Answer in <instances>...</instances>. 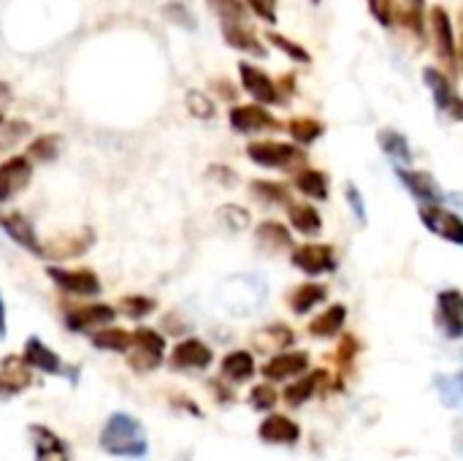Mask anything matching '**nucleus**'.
<instances>
[{"label": "nucleus", "mask_w": 463, "mask_h": 461, "mask_svg": "<svg viewBox=\"0 0 463 461\" xmlns=\"http://www.w3.org/2000/svg\"><path fill=\"white\" fill-rule=\"evenodd\" d=\"M22 359L27 361V367L33 372H43V375H65V364L62 359L41 340V337H27Z\"/></svg>", "instance_id": "obj_24"}, {"label": "nucleus", "mask_w": 463, "mask_h": 461, "mask_svg": "<svg viewBox=\"0 0 463 461\" xmlns=\"http://www.w3.org/2000/svg\"><path fill=\"white\" fill-rule=\"evenodd\" d=\"M293 345H296V331L288 323H269V326H263V329H258L252 334V348L258 353H266V356L285 353Z\"/></svg>", "instance_id": "obj_23"}, {"label": "nucleus", "mask_w": 463, "mask_h": 461, "mask_svg": "<svg viewBox=\"0 0 463 461\" xmlns=\"http://www.w3.org/2000/svg\"><path fill=\"white\" fill-rule=\"evenodd\" d=\"M366 3H369L372 16H374L380 24L391 27V24L396 22V5H399V0H366Z\"/></svg>", "instance_id": "obj_45"}, {"label": "nucleus", "mask_w": 463, "mask_h": 461, "mask_svg": "<svg viewBox=\"0 0 463 461\" xmlns=\"http://www.w3.org/2000/svg\"><path fill=\"white\" fill-rule=\"evenodd\" d=\"M328 386V372L326 370H309L307 375H301L298 380H293L285 391H282V402L290 408H304L307 402H312L317 394H323Z\"/></svg>", "instance_id": "obj_21"}, {"label": "nucleus", "mask_w": 463, "mask_h": 461, "mask_svg": "<svg viewBox=\"0 0 463 461\" xmlns=\"http://www.w3.org/2000/svg\"><path fill=\"white\" fill-rule=\"evenodd\" d=\"M288 223L293 231H298L307 239H315L323 234V215L315 209V204H298L293 201L288 206Z\"/></svg>", "instance_id": "obj_31"}, {"label": "nucleus", "mask_w": 463, "mask_h": 461, "mask_svg": "<svg viewBox=\"0 0 463 461\" xmlns=\"http://www.w3.org/2000/svg\"><path fill=\"white\" fill-rule=\"evenodd\" d=\"M247 158L260 166V168H271V171H298L307 166V152L298 144H288V141H274V139H260V141H250L247 144Z\"/></svg>", "instance_id": "obj_2"}, {"label": "nucleus", "mask_w": 463, "mask_h": 461, "mask_svg": "<svg viewBox=\"0 0 463 461\" xmlns=\"http://www.w3.org/2000/svg\"><path fill=\"white\" fill-rule=\"evenodd\" d=\"M155 307H157V302H155V299H149V296H141V293L125 296V299L119 302V312H122V315H128L130 321H144L146 315H152V312H155Z\"/></svg>", "instance_id": "obj_40"}, {"label": "nucleus", "mask_w": 463, "mask_h": 461, "mask_svg": "<svg viewBox=\"0 0 463 461\" xmlns=\"http://www.w3.org/2000/svg\"><path fill=\"white\" fill-rule=\"evenodd\" d=\"M92 245H95V231L90 226H81V228L71 231V234H62V236H54V239L43 242V258L57 266L62 261L81 258Z\"/></svg>", "instance_id": "obj_9"}, {"label": "nucleus", "mask_w": 463, "mask_h": 461, "mask_svg": "<svg viewBox=\"0 0 463 461\" xmlns=\"http://www.w3.org/2000/svg\"><path fill=\"white\" fill-rule=\"evenodd\" d=\"M345 198H347V204H350V212H353V217H355L361 226H366V223H369V212H366V204H364V196H361V190H358L353 182H347V185H345Z\"/></svg>", "instance_id": "obj_44"}, {"label": "nucleus", "mask_w": 463, "mask_h": 461, "mask_svg": "<svg viewBox=\"0 0 463 461\" xmlns=\"http://www.w3.org/2000/svg\"><path fill=\"white\" fill-rule=\"evenodd\" d=\"M60 147H62V139L57 133H43V136H38V139L30 141L24 158L30 163H52L60 155Z\"/></svg>", "instance_id": "obj_37"}, {"label": "nucleus", "mask_w": 463, "mask_h": 461, "mask_svg": "<svg viewBox=\"0 0 463 461\" xmlns=\"http://www.w3.org/2000/svg\"><path fill=\"white\" fill-rule=\"evenodd\" d=\"M90 342H92L95 351H103V353H128L130 331L128 329H119V326H106V329L95 331L90 337Z\"/></svg>", "instance_id": "obj_34"}, {"label": "nucleus", "mask_w": 463, "mask_h": 461, "mask_svg": "<svg viewBox=\"0 0 463 461\" xmlns=\"http://www.w3.org/2000/svg\"><path fill=\"white\" fill-rule=\"evenodd\" d=\"M255 242L266 255H279L285 250H293V234L279 220H263L255 228Z\"/></svg>", "instance_id": "obj_26"}, {"label": "nucleus", "mask_w": 463, "mask_h": 461, "mask_svg": "<svg viewBox=\"0 0 463 461\" xmlns=\"http://www.w3.org/2000/svg\"><path fill=\"white\" fill-rule=\"evenodd\" d=\"M288 133L293 136V141L304 149L309 144H315L323 133H326V125L315 117H293L288 122Z\"/></svg>", "instance_id": "obj_35"}, {"label": "nucleus", "mask_w": 463, "mask_h": 461, "mask_svg": "<svg viewBox=\"0 0 463 461\" xmlns=\"http://www.w3.org/2000/svg\"><path fill=\"white\" fill-rule=\"evenodd\" d=\"M312 367V359L307 351H285V353H277L271 356L263 367H260V375L266 383H288V380H298L301 375H307Z\"/></svg>", "instance_id": "obj_11"}, {"label": "nucleus", "mask_w": 463, "mask_h": 461, "mask_svg": "<svg viewBox=\"0 0 463 461\" xmlns=\"http://www.w3.org/2000/svg\"><path fill=\"white\" fill-rule=\"evenodd\" d=\"M212 364H214V351L198 337L182 340L179 345H174L168 356V367L176 372H206Z\"/></svg>", "instance_id": "obj_12"}, {"label": "nucleus", "mask_w": 463, "mask_h": 461, "mask_svg": "<svg viewBox=\"0 0 463 461\" xmlns=\"http://www.w3.org/2000/svg\"><path fill=\"white\" fill-rule=\"evenodd\" d=\"M293 185L301 196L315 198V201H328V196H331V179L320 168H309V166L298 168L293 174Z\"/></svg>", "instance_id": "obj_30"}, {"label": "nucleus", "mask_w": 463, "mask_h": 461, "mask_svg": "<svg viewBox=\"0 0 463 461\" xmlns=\"http://www.w3.org/2000/svg\"><path fill=\"white\" fill-rule=\"evenodd\" d=\"M165 351H168L165 337L149 326H141V329L130 331V345H128L125 359L136 375H149L165 361Z\"/></svg>", "instance_id": "obj_3"}, {"label": "nucleus", "mask_w": 463, "mask_h": 461, "mask_svg": "<svg viewBox=\"0 0 463 461\" xmlns=\"http://www.w3.org/2000/svg\"><path fill=\"white\" fill-rule=\"evenodd\" d=\"M396 22L418 41H426V0H402L396 5Z\"/></svg>", "instance_id": "obj_32"}, {"label": "nucleus", "mask_w": 463, "mask_h": 461, "mask_svg": "<svg viewBox=\"0 0 463 461\" xmlns=\"http://www.w3.org/2000/svg\"><path fill=\"white\" fill-rule=\"evenodd\" d=\"M33 386V370L16 353L0 361V399H14Z\"/></svg>", "instance_id": "obj_19"}, {"label": "nucleus", "mask_w": 463, "mask_h": 461, "mask_svg": "<svg viewBox=\"0 0 463 461\" xmlns=\"http://www.w3.org/2000/svg\"><path fill=\"white\" fill-rule=\"evenodd\" d=\"M290 264L307 277H326L339 269V255L334 245L326 242H304L290 250Z\"/></svg>", "instance_id": "obj_5"}, {"label": "nucleus", "mask_w": 463, "mask_h": 461, "mask_svg": "<svg viewBox=\"0 0 463 461\" xmlns=\"http://www.w3.org/2000/svg\"><path fill=\"white\" fill-rule=\"evenodd\" d=\"M184 103H187V109H190V114L193 117H198V120H212L214 117V101L206 95V92H201V90H190L187 95H184Z\"/></svg>", "instance_id": "obj_43"}, {"label": "nucleus", "mask_w": 463, "mask_h": 461, "mask_svg": "<svg viewBox=\"0 0 463 461\" xmlns=\"http://www.w3.org/2000/svg\"><path fill=\"white\" fill-rule=\"evenodd\" d=\"M420 223L442 242H450L456 247H463V217L458 212L442 206H420Z\"/></svg>", "instance_id": "obj_13"}, {"label": "nucleus", "mask_w": 463, "mask_h": 461, "mask_svg": "<svg viewBox=\"0 0 463 461\" xmlns=\"http://www.w3.org/2000/svg\"><path fill=\"white\" fill-rule=\"evenodd\" d=\"M206 3L217 14L220 24H241V22H247V5L241 0H206Z\"/></svg>", "instance_id": "obj_39"}, {"label": "nucleus", "mask_w": 463, "mask_h": 461, "mask_svg": "<svg viewBox=\"0 0 463 461\" xmlns=\"http://www.w3.org/2000/svg\"><path fill=\"white\" fill-rule=\"evenodd\" d=\"M380 147L385 149V155L391 160L399 163V168H407L412 163V147H410L407 136H402L396 130H383L380 133Z\"/></svg>", "instance_id": "obj_36"}, {"label": "nucleus", "mask_w": 463, "mask_h": 461, "mask_svg": "<svg viewBox=\"0 0 463 461\" xmlns=\"http://www.w3.org/2000/svg\"><path fill=\"white\" fill-rule=\"evenodd\" d=\"M209 177H212V179H217V182H220V185H225V187L239 185L236 171H233V168H228V166H212V168H209Z\"/></svg>", "instance_id": "obj_48"}, {"label": "nucleus", "mask_w": 463, "mask_h": 461, "mask_svg": "<svg viewBox=\"0 0 463 461\" xmlns=\"http://www.w3.org/2000/svg\"><path fill=\"white\" fill-rule=\"evenodd\" d=\"M250 193L260 201V204H269V206H290V187L282 185V182H274V179H255L250 182Z\"/></svg>", "instance_id": "obj_33"}, {"label": "nucleus", "mask_w": 463, "mask_h": 461, "mask_svg": "<svg viewBox=\"0 0 463 461\" xmlns=\"http://www.w3.org/2000/svg\"><path fill=\"white\" fill-rule=\"evenodd\" d=\"M431 38H434V49H437V60H439V71H445L450 79L458 73V41L453 33V22L450 14L442 5L431 8Z\"/></svg>", "instance_id": "obj_6"}, {"label": "nucleus", "mask_w": 463, "mask_h": 461, "mask_svg": "<svg viewBox=\"0 0 463 461\" xmlns=\"http://www.w3.org/2000/svg\"><path fill=\"white\" fill-rule=\"evenodd\" d=\"M98 446L114 459H144L149 454V437L144 424L130 413H111L100 429Z\"/></svg>", "instance_id": "obj_1"}, {"label": "nucleus", "mask_w": 463, "mask_h": 461, "mask_svg": "<svg viewBox=\"0 0 463 461\" xmlns=\"http://www.w3.org/2000/svg\"><path fill=\"white\" fill-rule=\"evenodd\" d=\"M0 228L11 236L14 245H19L22 250H27L35 258H43V242L38 239V231L33 226V220L22 212H5L0 215Z\"/></svg>", "instance_id": "obj_16"}, {"label": "nucleus", "mask_w": 463, "mask_h": 461, "mask_svg": "<svg viewBox=\"0 0 463 461\" xmlns=\"http://www.w3.org/2000/svg\"><path fill=\"white\" fill-rule=\"evenodd\" d=\"M347 326V307L345 304H331L320 315L309 321V337L315 340H336Z\"/></svg>", "instance_id": "obj_27"}, {"label": "nucleus", "mask_w": 463, "mask_h": 461, "mask_svg": "<svg viewBox=\"0 0 463 461\" xmlns=\"http://www.w3.org/2000/svg\"><path fill=\"white\" fill-rule=\"evenodd\" d=\"M163 11H165V16H168V19H174V22H179V24H184V27H195V22H193V16L187 14V8H184V5H179V3H168Z\"/></svg>", "instance_id": "obj_47"}, {"label": "nucleus", "mask_w": 463, "mask_h": 461, "mask_svg": "<svg viewBox=\"0 0 463 461\" xmlns=\"http://www.w3.org/2000/svg\"><path fill=\"white\" fill-rule=\"evenodd\" d=\"M117 318V310L111 304L100 302H65L62 304V323L71 334H95L106 326H111Z\"/></svg>", "instance_id": "obj_4"}, {"label": "nucleus", "mask_w": 463, "mask_h": 461, "mask_svg": "<svg viewBox=\"0 0 463 461\" xmlns=\"http://www.w3.org/2000/svg\"><path fill=\"white\" fill-rule=\"evenodd\" d=\"M456 383H458V389H461V394H463V370L456 375Z\"/></svg>", "instance_id": "obj_52"}, {"label": "nucleus", "mask_w": 463, "mask_h": 461, "mask_svg": "<svg viewBox=\"0 0 463 461\" xmlns=\"http://www.w3.org/2000/svg\"><path fill=\"white\" fill-rule=\"evenodd\" d=\"M8 337V321H5V299L0 293V342Z\"/></svg>", "instance_id": "obj_50"}, {"label": "nucleus", "mask_w": 463, "mask_h": 461, "mask_svg": "<svg viewBox=\"0 0 463 461\" xmlns=\"http://www.w3.org/2000/svg\"><path fill=\"white\" fill-rule=\"evenodd\" d=\"M247 402H250V408L258 410V413H271L274 405L279 402V394H277V389H274L271 383H258V386L250 389Z\"/></svg>", "instance_id": "obj_41"}, {"label": "nucleus", "mask_w": 463, "mask_h": 461, "mask_svg": "<svg viewBox=\"0 0 463 461\" xmlns=\"http://www.w3.org/2000/svg\"><path fill=\"white\" fill-rule=\"evenodd\" d=\"M434 323L445 340L458 342L463 340V291L458 288H445L437 293L434 304Z\"/></svg>", "instance_id": "obj_8"}, {"label": "nucleus", "mask_w": 463, "mask_h": 461, "mask_svg": "<svg viewBox=\"0 0 463 461\" xmlns=\"http://www.w3.org/2000/svg\"><path fill=\"white\" fill-rule=\"evenodd\" d=\"M220 27H222L225 43L233 46L236 52H244V54H252V57H266V46L255 35V30L250 27V22H241V24H220Z\"/></svg>", "instance_id": "obj_29"}, {"label": "nucleus", "mask_w": 463, "mask_h": 461, "mask_svg": "<svg viewBox=\"0 0 463 461\" xmlns=\"http://www.w3.org/2000/svg\"><path fill=\"white\" fill-rule=\"evenodd\" d=\"M423 79H426L429 90L434 92L437 106H439L442 111H448L450 117H456V120H461L463 122V98L456 92L450 76H448L445 71H439V68H426V71H423Z\"/></svg>", "instance_id": "obj_20"}, {"label": "nucleus", "mask_w": 463, "mask_h": 461, "mask_svg": "<svg viewBox=\"0 0 463 461\" xmlns=\"http://www.w3.org/2000/svg\"><path fill=\"white\" fill-rule=\"evenodd\" d=\"M312 3H320V0H312Z\"/></svg>", "instance_id": "obj_54"}, {"label": "nucleus", "mask_w": 463, "mask_h": 461, "mask_svg": "<svg viewBox=\"0 0 463 461\" xmlns=\"http://www.w3.org/2000/svg\"><path fill=\"white\" fill-rule=\"evenodd\" d=\"M458 68L463 71V27H461V41H458Z\"/></svg>", "instance_id": "obj_51"}, {"label": "nucleus", "mask_w": 463, "mask_h": 461, "mask_svg": "<svg viewBox=\"0 0 463 461\" xmlns=\"http://www.w3.org/2000/svg\"><path fill=\"white\" fill-rule=\"evenodd\" d=\"M396 177L420 206H442L445 204V190L439 187V182L429 171H415V168H399L396 166Z\"/></svg>", "instance_id": "obj_15"}, {"label": "nucleus", "mask_w": 463, "mask_h": 461, "mask_svg": "<svg viewBox=\"0 0 463 461\" xmlns=\"http://www.w3.org/2000/svg\"><path fill=\"white\" fill-rule=\"evenodd\" d=\"M33 179V163L24 155H11L0 163V204L19 196Z\"/></svg>", "instance_id": "obj_17"}, {"label": "nucleus", "mask_w": 463, "mask_h": 461, "mask_svg": "<svg viewBox=\"0 0 463 461\" xmlns=\"http://www.w3.org/2000/svg\"><path fill=\"white\" fill-rule=\"evenodd\" d=\"M30 437H33V454L35 461H71V451L65 446V440L52 432L43 424H30Z\"/></svg>", "instance_id": "obj_22"}, {"label": "nucleus", "mask_w": 463, "mask_h": 461, "mask_svg": "<svg viewBox=\"0 0 463 461\" xmlns=\"http://www.w3.org/2000/svg\"><path fill=\"white\" fill-rule=\"evenodd\" d=\"M269 3H274V0H269Z\"/></svg>", "instance_id": "obj_55"}, {"label": "nucleus", "mask_w": 463, "mask_h": 461, "mask_svg": "<svg viewBox=\"0 0 463 461\" xmlns=\"http://www.w3.org/2000/svg\"><path fill=\"white\" fill-rule=\"evenodd\" d=\"M46 277L65 293L79 296V299H92L103 291L100 277L87 269V266H76V269H65V266H46Z\"/></svg>", "instance_id": "obj_7"}, {"label": "nucleus", "mask_w": 463, "mask_h": 461, "mask_svg": "<svg viewBox=\"0 0 463 461\" xmlns=\"http://www.w3.org/2000/svg\"><path fill=\"white\" fill-rule=\"evenodd\" d=\"M228 122L236 133L241 136H255V133H271V130H282V122L266 109V106H258V103H241V106H233L231 114H228Z\"/></svg>", "instance_id": "obj_10"}, {"label": "nucleus", "mask_w": 463, "mask_h": 461, "mask_svg": "<svg viewBox=\"0 0 463 461\" xmlns=\"http://www.w3.org/2000/svg\"><path fill=\"white\" fill-rule=\"evenodd\" d=\"M247 8H252L263 22H269V24H274L277 22V14H274V3H269V0H241Z\"/></svg>", "instance_id": "obj_46"}, {"label": "nucleus", "mask_w": 463, "mask_h": 461, "mask_svg": "<svg viewBox=\"0 0 463 461\" xmlns=\"http://www.w3.org/2000/svg\"><path fill=\"white\" fill-rule=\"evenodd\" d=\"M239 76H241V87L252 95V101L258 106H279V103H285V98L279 95L277 82L263 68L241 60L239 62Z\"/></svg>", "instance_id": "obj_14"}, {"label": "nucleus", "mask_w": 463, "mask_h": 461, "mask_svg": "<svg viewBox=\"0 0 463 461\" xmlns=\"http://www.w3.org/2000/svg\"><path fill=\"white\" fill-rule=\"evenodd\" d=\"M326 299H328V285L309 280V283H301L296 291H290L288 307H290L293 315H301V318H304V315H309L315 307H320Z\"/></svg>", "instance_id": "obj_28"}, {"label": "nucleus", "mask_w": 463, "mask_h": 461, "mask_svg": "<svg viewBox=\"0 0 463 461\" xmlns=\"http://www.w3.org/2000/svg\"><path fill=\"white\" fill-rule=\"evenodd\" d=\"M353 348H358L355 337H350V334H347V337H342V345H339V356H336V359H339V364H345V367H347V361H350V359H353V356L358 353V351H353Z\"/></svg>", "instance_id": "obj_49"}, {"label": "nucleus", "mask_w": 463, "mask_h": 461, "mask_svg": "<svg viewBox=\"0 0 463 461\" xmlns=\"http://www.w3.org/2000/svg\"><path fill=\"white\" fill-rule=\"evenodd\" d=\"M217 220L222 223V228H228L231 234H241L252 226V215L250 209L239 206V204H222L217 209Z\"/></svg>", "instance_id": "obj_38"}, {"label": "nucleus", "mask_w": 463, "mask_h": 461, "mask_svg": "<svg viewBox=\"0 0 463 461\" xmlns=\"http://www.w3.org/2000/svg\"><path fill=\"white\" fill-rule=\"evenodd\" d=\"M0 128H3V111H0Z\"/></svg>", "instance_id": "obj_53"}, {"label": "nucleus", "mask_w": 463, "mask_h": 461, "mask_svg": "<svg viewBox=\"0 0 463 461\" xmlns=\"http://www.w3.org/2000/svg\"><path fill=\"white\" fill-rule=\"evenodd\" d=\"M258 375L255 356L250 351H231L220 361V380L231 386H244Z\"/></svg>", "instance_id": "obj_25"}, {"label": "nucleus", "mask_w": 463, "mask_h": 461, "mask_svg": "<svg viewBox=\"0 0 463 461\" xmlns=\"http://www.w3.org/2000/svg\"><path fill=\"white\" fill-rule=\"evenodd\" d=\"M266 41L271 43V46H277L279 52H285L290 60H296V62H304V65H309L312 62V54L301 46V43H296V41H290L288 35H282V33H266Z\"/></svg>", "instance_id": "obj_42"}, {"label": "nucleus", "mask_w": 463, "mask_h": 461, "mask_svg": "<svg viewBox=\"0 0 463 461\" xmlns=\"http://www.w3.org/2000/svg\"><path fill=\"white\" fill-rule=\"evenodd\" d=\"M258 437H260V443H266V446L290 448V446H298V440H301V427H298V421H293L290 416L269 413V416L260 421V427H258Z\"/></svg>", "instance_id": "obj_18"}]
</instances>
